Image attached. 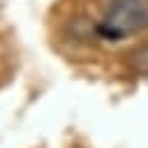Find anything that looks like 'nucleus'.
I'll return each instance as SVG.
<instances>
[{
  "instance_id": "obj_1",
  "label": "nucleus",
  "mask_w": 148,
  "mask_h": 148,
  "mask_svg": "<svg viewBox=\"0 0 148 148\" xmlns=\"http://www.w3.org/2000/svg\"><path fill=\"white\" fill-rule=\"evenodd\" d=\"M148 28V0H109L97 32L104 39L118 42L139 35Z\"/></svg>"
},
{
  "instance_id": "obj_2",
  "label": "nucleus",
  "mask_w": 148,
  "mask_h": 148,
  "mask_svg": "<svg viewBox=\"0 0 148 148\" xmlns=\"http://www.w3.org/2000/svg\"><path fill=\"white\" fill-rule=\"evenodd\" d=\"M127 65L139 76H148V44H139L127 53Z\"/></svg>"
}]
</instances>
